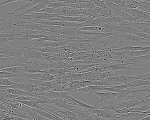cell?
Instances as JSON below:
<instances>
[{
    "label": "cell",
    "mask_w": 150,
    "mask_h": 120,
    "mask_svg": "<svg viewBox=\"0 0 150 120\" xmlns=\"http://www.w3.org/2000/svg\"><path fill=\"white\" fill-rule=\"evenodd\" d=\"M19 69L21 73H44L47 71L45 69H49V67L39 61L33 59H24L22 66H19Z\"/></svg>",
    "instance_id": "obj_1"
},
{
    "label": "cell",
    "mask_w": 150,
    "mask_h": 120,
    "mask_svg": "<svg viewBox=\"0 0 150 120\" xmlns=\"http://www.w3.org/2000/svg\"><path fill=\"white\" fill-rule=\"evenodd\" d=\"M137 80H150V73H147L145 75L139 76H121L118 74H115L112 77H108L103 80V81L109 82H113L116 83L118 85L133 82Z\"/></svg>",
    "instance_id": "obj_2"
},
{
    "label": "cell",
    "mask_w": 150,
    "mask_h": 120,
    "mask_svg": "<svg viewBox=\"0 0 150 120\" xmlns=\"http://www.w3.org/2000/svg\"><path fill=\"white\" fill-rule=\"evenodd\" d=\"M0 55L16 59L22 58V54L20 45L12 44L8 45L5 44L0 47Z\"/></svg>",
    "instance_id": "obj_3"
},
{
    "label": "cell",
    "mask_w": 150,
    "mask_h": 120,
    "mask_svg": "<svg viewBox=\"0 0 150 120\" xmlns=\"http://www.w3.org/2000/svg\"><path fill=\"white\" fill-rule=\"evenodd\" d=\"M24 59L22 58L16 59L8 57L0 58V70L5 68L13 66H22Z\"/></svg>",
    "instance_id": "obj_4"
},
{
    "label": "cell",
    "mask_w": 150,
    "mask_h": 120,
    "mask_svg": "<svg viewBox=\"0 0 150 120\" xmlns=\"http://www.w3.org/2000/svg\"><path fill=\"white\" fill-rule=\"evenodd\" d=\"M89 94L94 95H97L100 97V99L98 100L95 102L93 105V107H96V106L101 102H107L110 101L112 100L115 99L117 96H118V94L117 93L112 92H96L92 93Z\"/></svg>",
    "instance_id": "obj_5"
},
{
    "label": "cell",
    "mask_w": 150,
    "mask_h": 120,
    "mask_svg": "<svg viewBox=\"0 0 150 120\" xmlns=\"http://www.w3.org/2000/svg\"><path fill=\"white\" fill-rule=\"evenodd\" d=\"M69 93H70V92H54L50 91L44 92L42 95L39 96V99L49 100L61 98L72 101L70 98V95L68 94Z\"/></svg>",
    "instance_id": "obj_6"
},
{
    "label": "cell",
    "mask_w": 150,
    "mask_h": 120,
    "mask_svg": "<svg viewBox=\"0 0 150 120\" xmlns=\"http://www.w3.org/2000/svg\"><path fill=\"white\" fill-rule=\"evenodd\" d=\"M125 12L136 20H139L140 23L150 21V13H149L137 9H127Z\"/></svg>",
    "instance_id": "obj_7"
},
{
    "label": "cell",
    "mask_w": 150,
    "mask_h": 120,
    "mask_svg": "<svg viewBox=\"0 0 150 120\" xmlns=\"http://www.w3.org/2000/svg\"><path fill=\"white\" fill-rule=\"evenodd\" d=\"M20 50L22 54V59H41L40 52L29 49V47L20 45Z\"/></svg>",
    "instance_id": "obj_8"
},
{
    "label": "cell",
    "mask_w": 150,
    "mask_h": 120,
    "mask_svg": "<svg viewBox=\"0 0 150 120\" xmlns=\"http://www.w3.org/2000/svg\"><path fill=\"white\" fill-rule=\"evenodd\" d=\"M135 64V63H124L122 64H113L108 65L105 66L106 71L114 72V71H118V70H132V69H141V70H146L150 71L149 70H146L144 68H137V67H130L128 66L129 65L133 64Z\"/></svg>",
    "instance_id": "obj_9"
},
{
    "label": "cell",
    "mask_w": 150,
    "mask_h": 120,
    "mask_svg": "<svg viewBox=\"0 0 150 120\" xmlns=\"http://www.w3.org/2000/svg\"><path fill=\"white\" fill-rule=\"evenodd\" d=\"M114 37H118L119 38H122V39H125V41H134V42L141 43L142 44H146V45L150 44V42H148L147 40L140 38V37H138L134 35H131V34H118V35L113 36L109 37L107 38H112Z\"/></svg>",
    "instance_id": "obj_10"
},
{
    "label": "cell",
    "mask_w": 150,
    "mask_h": 120,
    "mask_svg": "<svg viewBox=\"0 0 150 120\" xmlns=\"http://www.w3.org/2000/svg\"><path fill=\"white\" fill-rule=\"evenodd\" d=\"M20 30H29L34 31L47 32H50L51 30L49 26L36 23H25Z\"/></svg>",
    "instance_id": "obj_11"
},
{
    "label": "cell",
    "mask_w": 150,
    "mask_h": 120,
    "mask_svg": "<svg viewBox=\"0 0 150 120\" xmlns=\"http://www.w3.org/2000/svg\"><path fill=\"white\" fill-rule=\"evenodd\" d=\"M106 87L88 86L71 91V92H79L89 94L96 92H105Z\"/></svg>",
    "instance_id": "obj_12"
},
{
    "label": "cell",
    "mask_w": 150,
    "mask_h": 120,
    "mask_svg": "<svg viewBox=\"0 0 150 120\" xmlns=\"http://www.w3.org/2000/svg\"><path fill=\"white\" fill-rule=\"evenodd\" d=\"M57 14L59 16H65L67 17H77L83 16L80 13L76 10L70 9L69 8L63 7L57 8Z\"/></svg>",
    "instance_id": "obj_13"
},
{
    "label": "cell",
    "mask_w": 150,
    "mask_h": 120,
    "mask_svg": "<svg viewBox=\"0 0 150 120\" xmlns=\"http://www.w3.org/2000/svg\"><path fill=\"white\" fill-rule=\"evenodd\" d=\"M113 72L107 71L105 72L92 73L91 76L84 80L90 81H99L102 80L106 78L114 76Z\"/></svg>",
    "instance_id": "obj_14"
},
{
    "label": "cell",
    "mask_w": 150,
    "mask_h": 120,
    "mask_svg": "<svg viewBox=\"0 0 150 120\" xmlns=\"http://www.w3.org/2000/svg\"><path fill=\"white\" fill-rule=\"evenodd\" d=\"M113 49L115 51H125L132 52L141 51L150 52V47H142L139 46H132L131 45L126 44L124 47H117L116 46H112Z\"/></svg>",
    "instance_id": "obj_15"
},
{
    "label": "cell",
    "mask_w": 150,
    "mask_h": 120,
    "mask_svg": "<svg viewBox=\"0 0 150 120\" xmlns=\"http://www.w3.org/2000/svg\"><path fill=\"white\" fill-rule=\"evenodd\" d=\"M139 32L140 31L139 30L133 27H132L130 25H125V26H122V27L119 26L118 28L115 30L113 36L116 35L118 34H129L134 35L136 33H139Z\"/></svg>",
    "instance_id": "obj_16"
},
{
    "label": "cell",
    "mask_w": 150,
    "mask_h": 120,
    "mask_svg": "<svg viewBox=\"0 0 150 120\" xmlns=\"http://www.w3.org/2000/svg\"><path fill=\"white\" fill-rule=\"evenodd\" d=\"M35 48H42V47H52V48H57L60 46H64L66 45L68 42H34Z\"/></svg>",
    "instance_id": "obj_17"
},
{
    "label": "cell",
    "mask_w": 150,
    "mask_h": 120,
    "mask_svg": "<svg viewBox=\"0 0 150 120\" xmlns=\"http://www.w3.org/2000/svg\"><path fill=\"white\" fill-rule=\"evenodd\" d=\"M55 1H46V0L42 1H42L40 3H38L31 8L27 9L25 12L21 14L23 15H28L30 13H36L38 11H40L46 8L49 3L54 2Z\"/></svg>",
    "instance_id": "obj_18"
},
{
    "label": "cell",
    "mask_w": 150,
    "mask_h": 120,
    "mask_svg": "<svg viewBox=\"0 0 150 120\" xmlns=\"http://www.w3.org/2000/svg\"><path fill=\"white\" fill-rule=\"evenodd\" d=\"M90 81L86 80H79V81H73L68 84L69 86V92L73 90H76L82 88L90 86Z\"/></svg>",
    "instance_id": "obj_19"
},
{
    "label": "cell",
    "mask_w": 150,
    "mask_h": 120,
    "mask_svg": "<svg viewBox=\"0 0 150 120\" xmlns=\"http://www.w3.org/2000/svg\"><path fill=\"white\" fill-rule=\"evenodd\" d=\"M29 49L43 53H49V54H62L66 53L59 50L57 47V48H52V47H42V48H35V47H29Z\"/></svg>",
    "instance_id": "obj_20"
},
{
    "label": "cell",
    "mask_w": 150,
    "mask_h": 120,
    "mask_svg": "<svg viewBox=\"0 0 150 120\" xmlns=\"http://www.w3.org/2000/svg\"><path fill=\"white\" fill-rule=\"evenodd\" d=\"M90 113L96 115L97 116L103 117L106 119H110L114 117V115L110 114L105 109H98L96 108L95 109H87Z\"/></svg>",
    "instance_id": "obj_21"
},
{
    "label": "cell",
    "mask_w": 150,
    "mask_h": 120,
    "mask_svg": "<svg viewBox=\"0 0 150 120\" xmlns=\"http://www.w3.org/2000/svg\"><path fill=\"white\" fill-rule=\"evenodd\" d=\"M7 113L12 116L20 117V118H24V119H28V120H33L32 117L30 116L29 115H28V114L19 109L13 108L9 107Z\"/></svg>",
    "instance_id": "obj_22"
},
{
    "label": "cell",
    "mask_w": 150,
    "mask_h": 120,
    "mask_svg": "<svg viewBox=\"0 0 150 120\" xmlns=\"http://www.w3.org/2000/svg\"><path fill=\"white\" fill-rule=\"evenodd\" d=\"M72 66V64L67 62H50L49 69H65L67 70L71 68Z\"/></svg>",
    "instance_id": "obj_23"
},
{
    "label": "cell",
    "mask_w": 150,
    "mask_h": 120,
    "mask_svg": "<svg viewBox=\"0 0 150 120\" xmlns=\"http://www.w3.org/2000/svg\"><path fill=\"white\" fill-rule=\"evenodd\" d=\"M118 27L119 24L118 23L104 24L103 26L102 29L100 33H113V35L115 30L118 28Z\"/></svg>",
    "instance_id": "obj_24"
},
{
    "label": "cell",
    "mask_w": 150,
    "mask_h": 120,
    "mask_svg": "<svg viewBox=\"0 0 150 120\" xmlns=\"http://www.w3.org/2000/svg\"><path fill=\"white\" fill-rule=\"evenodd\" d=\"M105 24V23L101 22L98 19H91L84 23H82L81 28L85 27H100Z\"/></svg>",
    "instance_id": "obj_25"
},
{
    "label": "cell",
    "mask_w": 150,
    "mask_h": 120,
    "mask_svg": "<svg viewBox=\"0 0 150 120\" xmlns=\"http://www.w3.org/2000/svg\"><path fill=\"white\" fill-rule=\"evenodd\" d=\"M14 35L7 33L0 34V47L5 45L7 43L13 41Z\"/></svg>",
    "instance_id": "obj_26"
},
{
    "label": "cell",
    "mask_w": 150,
    "mask_h": 120,
    "mask_svg": "<svg viewBox=\"0 0 150 120\" xmlns=\"http://www.w3.org/2000/svg\"><path fill=\"white\" fill-rule=\"evenodd\" d=\"M104 3L106 4L108 8L113 13L115 14L116 16H117L118 14L120 13L121 12H123L120 8L114 3L110 1L109 0H105L104 1Z\"/></svg>",
    "instance_id": "obj_27"
},
{
    "label": "cell",
    "mask_w": 150,
    "mask_h": 120,
    "mask_svg": "<svg viewBox=\"0 0 150 120\" xmlns=\"http://www.w3.org/2000/svg\"><path fill=\"white\" fill-rule=\"evenodd\" d=\"M125 52V56H126L127 59L132 58L135 57L140 56L150 55V52L141 51Z\"/></svg>",
    "instance_id": "obj_28"
},
{
    "label": "cell",
    "mask_w": 150,
    "mask_h": 120,
    "mask_svg": "<svg viewBox=\"0 0 150 120\" xmlns=\"http://www.w3.org/2000/svg\"><path fill=\"white\" fill-rule=\"evenodd\" d=\"M46 7L57 9L63 7L70 8V6L64 3L62 1H56L55 2L49 3Z\"/></svg>",
    "instance_id": "obj_29"
},
{
    "label": "cell",
    "mask_w": 150,
    "mask_h": 120,
    "mask_svg": "<svg viewBox=\"0 0 150 120\" xmlns=\"http://www.w3.org/2000/svg\"><path fill=\"white\" fill-rule=\"evenodd\" d=\"M35 111L41 116L48 120H55V116L53 114L50 113L48 111L41 110L37 108H34Z\"/></svg>",
    "instance_id": "obj_30"
},
{
    "label": "cell",
    "mask_w": 150,
    "mask_h": 120,
    "mask_svg": "<svg viewBox=\"0 0 150 120\" xmlns=\"http://www.w3.org/2000/svg\"><path fill=\"white\" fill-rule=\"evenodd\" d=\"M117 16H119L123 21H127L131 23H139V21L136 20L126 12H122Z\"/></svg>",
    "instance_id": "obj_31"
},
{
    "label": "cell",
    "mask_w": 150,
    "mask_h": 120,
    "mask_svg": "<svg viewBox=\"0 0 150 120\" xmlns=\"http://www.w3.org/2000/svg\"><path fill=\"white\" fill-rule=\"evenodd\" d=\"M150 85V80H137L131 82V86L129 88H134L142 86L149 85ZM129 89V88H128Z\"/></svg>",
    "instance_id": "obj_32"
},
{
    "label": "cell",
    "mask_w": 150,
    "mask_h": 120,
    "mask_svg": "<svg viewBox=\"0 0 150 120\" xmlns=\"http://www.w3.org/2000/svg\"><path fill=\"white\" fill-rule=\"evenodd\" d=\"M139 1V7L142 9V11L146 13H150V1H143V0H140L138 1Z\"/></svg>",
    "instance_id": "obj_33"
},
{
    "label": "cell",
    "mask_w": 150,
    "mask_h": 120,
    "mask_svg": "<svg viewBox=\"0 0 150 120\" xmlns=\"http://www.w3.org/2000/svg\"><path fill=\"white\" fill-rule=\"evenodd\" d=\"M129 25H130L132 27H133L137 29L138 30H139L140 32H143L147 35H150V28L147 27H143L137 25L135 23H131L129 22Z\"/></svg>",
    "instance_id": "obj_34"
},
{
    "label": "cell",
    "mask_w": 150,
    "mask_h": 120,
    "mask_svg": "<svg viewBox=\"0 0 150 120\" xmlns=\"http://www.w3.org/2000/svg\"><path fill=\"white\" fill-rule=\"evenodd\" d=\"M23 77H26L31 80L42 79L43 77V73H21Z\"/></svg>",
    "instance_id": "obj_35"
},
{
    "label": "cell",
    "mask_w": 150,
    "mask_h": 120,
    "mask_svg": "<svg viewBox=\"0 0 150 120\" xmlns=\"http://www.w3.org/2000/svg\"><path fill=\"white\" fill-rule=\"evenodd\" d=\"M23 77L21 74H14L6 71H0V78L9 79L13 78H21Z\"/></svg>",
    "instance_id": "obj_36"
},
{
    "label": "cell",
    "mask_w": 150,
    "mask_h": 120,
    "mask_svg": "<svg viewBox=\"0 0 150 120\" xmlns=\"http://www.w3.org/2000/svg\"><path fill=\"white\" fill-rule=\"evenodd\" d=\"M70 98L74 102L78 104V107L81 108L85 109H95L96 108V107H93V106H91V105L83 103V102H81L76 100L71 96H70Z\"/></svg>",
    "instance_id": "obj_37"
},
{
    "label": "cell",
    "mask_w": 150,
    "mask_h": 120,
    "mask_svg": "<svg viewBox=\"0 0 150 120\" xmlns=\"http://www.w3.org/2000/svg\"><path fill=\"white\" fill-rule=\"evenodd\" d=\"M0 71H6L9 73H14V74H21V73L19 69V66H13V67H9L5 68L0 70Z\"/></svg>",
    "instance_id": "obj_38"
},
{
    "label": "cell",
    "mask_w": 150,
    "mask_h": 120,
    "mask_svg": "<svg viewBox=\"0 0 150 120\" xmlns=\"http://www.w3.org/2000/svg\"><path fill=\"white\" fill-rule=\"evenodd\" d=\"M110 1L117 5L123 12L126 11V6L123 0H109Z\"/></svg>",
    "instance_id": "obj_39"
},
{
    "label": "cell",
    "mask_w": 150,
    "mask_h": 120,
    "mask_svg": "<svg viewBox=\"0 0 150 120\" xmlns=\"http://www.w3.org/2000/svg\"><path fill=\"white\" fill-rule=\"evenodd\" d=\"M16 100L20 101H42V99H39V98H34V97H31V96H21L16 98Z\"/></svg>",
    "instance_id": "obj_40"
},
{
    "label": "cell",
    "mask_w": 150,
    "mask_h": 120,
    "mask_svg": "<svg viewBox=\"0 0 150 120\" xmlns=\"http://www.w3.org/2000/svg\"><path fill=\"white\" fill-rule=\"evenodd\" d=\"M16 84L9 79L0 78V86H10Z\"/></svg>",
    "instance_id": "obj_41"
},
{
    "label": "cell",
    "mask_w": 150,
    "mask_h": 120,
    "mask_svg": "<svg viewBox=\"0 0 150 120\" xmlns=\"http://www.w3.org/2000/svg\"><path fill=\"white\" fill-rule=\"evenodd\" d=\"M91 1L98 7L103 8V9H108V7L104 3V1L103 0H91Z\"/></svg>",
    "instance_id": "obj_42"
},
{
    "label": "cell",
    "mask_w": 150,
    "mask_h": 120,
    "mask_svg": "<svg viewBox=\"0 0 150 120\" xmlns=\"http://www.w3.org/2000/svg\"><path fill=\"white\" fill-rule=\"evenodd\" d=\"M35 6V5H34V4H33V3H31V2H28L27 4L23 5V6L20 7L19 8L16 9V10H15L14 11H13L12 13L15 14L16 12H18V11H21V10H23V9H26V10H27V9L31 8Z\"/></svg>",
    "instance_id": "obj_43"
},
{
    "label": "cell",
    "mask_w": 150,
    "mask_h": 120,
    "mask_svg": "<svg viewBox=\"0 0 150 120\" xmlns=\"http://www.w3.org/2000/svg\"><path fill=\"white\" fill-rule=\"evenodd\" d=\"M57 9L46 7L43 8V9H42V10H40V11L36 12V13H45L57 14Z\"/></svg>",
    "instance_id": "obj_44"
},
{
    "label": "cell",
    "mask_w": 150,
    "mask_h": 120,
    "mask_svg": "<svg viewBox=\"0 0 150 120\" xmlns=\"http://www.w3.org/2000/svg\"><path fill=\"white\" fill-rule=\"evenodd\" d=\"M130 86L131 82H130V83H126V84H123V85L115 86L112 87L118 90H124V89H127V88H129Z\"/></svg>",
    "instance_id": "obj_45"
},
{
    "label": "cell",
    "mask_w": 150,
    "mask_h": 120,
    "mask_svg": "<svg viewBox=\"0 0 150 120\" xmlns=\"http://www.w3.org/2000/svg\"><path fill=\"white\" fill-rule=\"evenodd\" d=\"M135 36L138 37H140V38H143V39H145L147 40L148 42H150V35H147L145 33H143L142 32H139V33H136L135 34Z\"/></svg>",
    "instance_id": "obj_46"
},
{
    "label": "cell",
    "mask_w": 150,
    "mask_h": 120,
    "mask_svg": "<svg viewBox=\"0 0 150 120\" xmlns=\"http://www.w3.org/2000/svg\"><path fill=\"white\" fill-rule=\"evenodd\" d=\"M139 7L138 1H135L132 0L131 3L129 4V6L128 7L127 9H137V7Z\"/></svg>",
    "instance_id": "obj_47"
},
{
    "label": "cell",
    "mask_w": 150,
    "mask_h": 120,
    "mask_svg": "<svg viewBox=\"0 0 150 120\" xmlns=\"http://www.w3.org/2000/svg\"><path fill=\"white\" fill-rule=\"evenodd\" d=\"M62 1L66 4H77L83 2L84 0H63Z\"/></svg>",
    "instance_id": "obj_48"
},
{
    "label": "cell",
    "mask_w": 150,
    "mask_h": 120,
    "mask_svg": "<svg viewBox=\"0 0 150 120\" xmlns=\"http://www.w3.org/2000/svg\"><path fill=\"white\" fill-rule=\"evenodd\" d=\"M18 1V0H8V1H2L0 3V6L13 2H17V1Z\"/></svg>",
    "instance_id": "obj_49"
},
{
    "label": "cell",
    "mask_w": 150,
    "mask_h": 120,
    "mask_svg": "<svg viewBox=\"0 0 150 120\" xmlns=\"http://www.w3.org/2000/svg\"><path fill=\"white\" fill-rule=\"evenodd\" d=\"M108 120H125L124 119H122V118H117V117H113V118H110V119H107Z\"/></svg>",
    "instance_id": "obj_50"
},
{
    "label": "cell",
    "mask_w": 150,
    "mask_h": 120,
    "mask_svg": "<svg viewBox=\"0 0 150 120\" xmlns=\"http://www.w3.org/2000/svg\"><path fill=\"white\" fill-rule=\"evenodd\" d=\"M8 57L6 56H3V55H0V58H6Z\"/></svg>",
    "instance_id": "obj_51"
},
{
    "label": "cell",
    "mask_w": 150,
    "mask_h": 120,
    "mask_svg": "<svg viewBox=\"0 0 150 120\" xmlns=\"http://www.w3.org/2000/svg\"><path fill=\"white\" fill-rule=\"evenodd\" d=\"M3 20V19H1V18H0V23H1L2 22V21Z\"/></svg>",
    "instance_id": "obj_52"
},
{
    "label": "cell",
    "mask_w": 150,
    "mask_h": 120,
    "mask_svg": "<svg viewBox=\"0 0 150 120\" xmlns=\"http://www.w3.org/2000/svg\"><path fill=\"white\" fill-rule=\"evenodd\" d=\"M1 1H0V3L1 2Z\"/></svg>",
    "instance_id": "obj_53"
}]
</instances>
